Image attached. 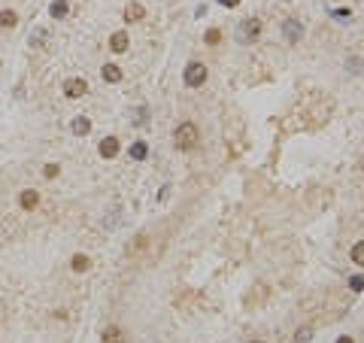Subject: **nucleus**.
Instances as JSON below:
<instances>
[{"label":"nucleus","instance_id":"obj_1","mask_svg":"<svg viewBox=\"0 0 364 343\" xmlns=\"http://www.w3.org/2000/svg\"><path fill=\"white\" fill-rule=\"evenodd\" d=\"M197 140H200V131H197V125L194 121H182L176 125V131H173V143H176V149H194L197 146Z\"/></svg>","mask_w":364,"mask_h":343},{"label":"nucleus","instance_id":"obj_2","mask_svg":"<svg viewBox=\"0 0 364 343\" xmlns=\"http://www.w3.org/2000/svg\"><path fill=\"white\" fill-rule=\"evenodd\" d=\"M258 34H261V21L258 18H243L240 24H237V43H243V46H249V43H255L258 40Z\"/></svg>","mask_w":364,"mask_h":343},{"label":"nucleus","instance_id":"obj_3","mask_svg":"<svg viewBox=\"0 0 364 343\" xmlns=\"http://www.w3.org/2000/svg\"><path fill=\"white\" fill-rule=\"evenodd\" d=\"M206 64H200V61H191L188 67H185V85L188 88H200L203 82H206Z\"/></svg>","mask_w":364,"mask_h":343},{"label":"nucleus","instance_id":"obj_4","mask_svg":"<svg viewBox=\"0 0 364 343\" xmlns=\"http://www.w3.org/2000/svg\"><path fill=\"white\" fill-rule=\"evenodd\" d=\"M85 91H88V82H85V79H79V76H70V79L64 82V94H67L70 101L85 97Z\"/></svg>","mask_w":364,"mask_h":343},{"label":"nucleus","instance_id":"obj_5","mask_svg":"<svg viewBox=\"0 0 364 343\" xmlns=\"http://www.w3.org/2000/svg\"><path fill=\"white\" fill-rule=\"evenodd\" d=\"M282 34H285L289 43H298V40L303 37V24H301V21H295V18H289V21L282 24Z\"/></svg>","mask_w":364,"mask_h":343},{"label":"nucleus","instance_id":"obj_6","mask_svg":"<svg viewBox=\"0 0 364 343\" xmlns=\"http://www.w3.org/2000/svg\"><path fill=\"white\" fill-rule=\"evenodd\" d=\"M127 43H131V40H127V34H124V31H116V34L110 37V49H113L116 55L127 52Z\"/></svg>","mask_w":364,"mask_h":343},{"label":"nucleus","instance_id":"obj_7","mask_svg":"<svg viewBox=\"0 0 364 343\" xmlns=\"http://www.w3.org/2000/svg\"><path fill=\"white\" fill-rule=\"evenodd\" d=\"M100 155L103 158H116L119 155V140L116 137H103L100 140Z\"/></svg>","mask_w":364,"mask_h":343},{"label":"nucleus","instance_id":"obj_8","mask_svg":"<svg viewBox=\"0 0 364 343\" xmlns=\"http://www.w3.org/2000/svg\"><path fill=\"white\" fill-rule=\"evenodd\" d=\"M143 15H146V9H143L140 3H127V6H124V21H127V24H134V21H140Z\"/></svg>","mask_w":364,"mask_h":343},{"label":"nucleus","instance_id":"obj_9","mask_svg":"<svg viewBox=\"0 0 364 343\" xmlns=\"http://www.w3.org/2000/svg\"><path fill=\"white\" fill-rule=\"evenodd\" d=\"M18 204H21V210H34V207L40 204V194H37L34 188H24L21 198H18Z\"/></svg>","mask_w":364,"mask_h":343},{"label":"nucleus","instance_id":"obj_10","mask_svg":"<svg viewBox=\"0 0 364 343\" xmlns=\"http://www.w3.org/2000/svg\"><path fill=\"white\" fill-rule=\"evenodd\" d=\"M70 131H73L76 137H85V134L91 131V121H88L85 115H76V118H73V125H70Z\"/></svg>","mask_w":364,"mask_h":343},{"label":"nucleus","instance_id":"obj_11","mask_svg":"<svg viewBox=\"0 0 364 343\" xmlns=\"http://www.w3.org/2000/svg\"><path fill=\"white\" fill-rule=\"evenodd\" d=\"M103 343H124V334H121L119 325H110V328L103 331Z\"/></svg>","mask_w":364,"mask_h":343},{"label":"nucleus","instance_id":"obj_12","mask_svg":"<svg viewBox=\"0 0 364 343\" xmlns=\"http://www.w3.org/2000/svg\"><path fill=\"white\" fill-rule=\"evenodd\" d=\"M70 267H73L76 274H85V271L91 267V261H88V255H82V252H79V255H73V261H70Z\"/></svg>","mask_w":364,"mask_h":343},{"label":"nucleus","instance_id":"obj_13","mask_svg":"<svg viewBox=\"0 0 364 343\" xmlns=\"http://www.w3.org/2000/svg\"><path fill=\"white\" fill-rule=\"evenodd\" d=\"M146 155H149V146H146V143H143V140H140V143H134V146H131V158H134V161H143V158H146Z\"/></svg>","mask_w":364,"mask_h":343},{"label":"nucleus","instance_id":"obj_14","mask_svg":"<svg viewBox=\"0 0 364 343\" xmlns=\"http://www.w3.org/2000/svg\"><path fill=\"white\" fill-rule=\"evenodd\" d=\"M100 73H103V79H107V82H119V79H121V70L116 67V64H107Z\"/></svg>","mask_w":364,"mask_h":343},{"label":"nucleus","instance_id":"obj_15","mask_svg":"<svg viewBox=\"0 0 364 343\" xmlns=\"http://www.w3.org/2000/svg\"><path fill=\"white\" fill-rule=\"evenodd\" d=\"M15 21H18V15L12 9H3L0 12V28H15Z\"/></svg>","mask_w":364,"mask_h":343},{"label":"nucleus","instance_id":"obj_16","mask_svg":"<svg viewBox=\"0 0 364 343\" xmlns=\"http://www.w3.org/2000/svg\"><path fill=\"white\" fill-rule=\"evenodd\" d=\"M49 12H52V18H64L67 15V0H55Z\"/></svg>","mask_w":364,"mask_h":343},{"label":"nucleus","instance_id":"obj_17","mask_svg":"<svg viewBox=\"0 0 364 343\" xmlns=\"http://www.w3.org/2000/svg\"><path fill=\"white\" fill-rule=\"evenodd\" d=\"M352 261H355L358 267H364V240H361V243H355V246H352Z\"/></svg>","mask_w":364,"mask_h":343},{"label":"nucleus","instance_id":"obj_18","mask_svg":"<svg viewBox=\"0 0 364 343\" xmlns=\"http://www.w3.org/2000/svg\"><path fill=\"white\" fill-rule=\"evenodd\" d=\"M309 337H313V328L309 325H303V328L295 331V343H309Z\"/></svg>","mask_w":364,"mask_h":343},{"label":"nucleus","instance_id":"obj_19","mask_svg":"<svg viewBox=\"0 0 364 343\" xmlns=\"http://www.w3.org/2000/svg\"><path fill=\"white\" fill-rule=\"evenodd\" d=\"M349 288H352V291H361V288H364V277H352V280H349Z\"/></svg>","mask_w":364,"mask_h":343},{"label":"nucleus","instance_id":"obj_20","mask_svg":"<svg viewBox=\"0 0 364 343\" xmlns=\"http://www.w3.org/2000/svg\"><path fill=\"white\" fill-rule=\"evenodd\" d=\"M58 170H61L58 164H46V170H43V173H46L49 179H55V176H58Z\"/></svg>","mask_w":364,"mask_h":343},{"label":"nucleus","instance_id":"obj_21","mask_svg":"<svg viewBox=\"0 0 364 343\" xmlns=\"http://www.w3.org/2000/svg\"><path fill=\"white\" fill-rule=\"evenodd\" d=\"M219 40H222L219 31H206V43H219Z\"/></svg>","mask_w":364,"mask_h":343},{"label":"nucleus","instance_id":"obj_22","mask_svg":"<svg viewBox=\"0 0 364 343\" xmlns=\"http://www.w3.org/2000/svg\"><path fill=\"white\" fill-rule=\"evenodd\" d=\"M219 3H222V6H237L240 0H219Z\"/></svg>","mask_w":364,"mask_h":343},{"label":"nucleus","instance_id":"obj_23","mask_svg":"<svg viewBox=\"0 0 364 343\" xmlns=\"http://www.w3.org/2000/svg\"><path fill=\"white\" fill-rule=\"evenodd\" d=\"M337 343H355V340H352V337H340Z\"/></svg>","mask_w":364,"mask_h":343},{"label":"nucleus","instance_id":"obj_24","mask_svg":"<svg viewBox=\"0 0 364 343\" xmlns=\"http://www.w3.org/2000/svg\"><path fill=\"white\" fill-rule=\"evenodd\" d=\"M252 343H264V340H252Z\"/></svg>","mask_w":364,"mask_h":343}]
</instances>
